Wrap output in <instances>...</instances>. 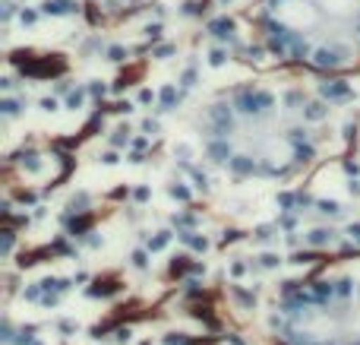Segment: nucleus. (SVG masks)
<instances>
[{"mask_svg": "<svg viewBox=\"0 0 360 345\" xmlns=\"http://www.w3.org/2000/svg\"><path fill=\"white\" fill-rule=\"evenodd\" d=\"M272 327L281 345H360V276H335L288 291Z\"/></svg>", "mask_w": 360, "mask_h": 345, "instance_id": "obj_1", "label": "nucleus"}]
</instances>
